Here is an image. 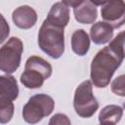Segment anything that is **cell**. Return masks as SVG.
<instances>
[{"mask_svg": "<svg viewBox=\"0 0 125 125\" xmlns=\"http://www.w3.org/2000/svg\"><path fill=\"white\" fill-rule=\"evenodd\" d=\"M90 35L95 44H105L112 39L113 27L105 21H98L91 26Z\"/></svg>", "mask_w": 125, "mask_h": 125, "instance_id": "8fae6325", "label": "cell"}, {"mask_svg": "<svg viewBox=\"0 0 125 125\" xmlns=\"http://www.w3.org/2000/svg\"><path fill=\"white\" fill-rule=\"evenodd\" d=\"M46 21L52 24L64 28L69 21V10L67 6L62 2L55 3L48 14Z\"/></svg>", "mask_w": 125, "mask_h": 125, "instance_id": "30bf717a", "label": "cell"}, {"mask_svg": "<svg viewBox=\"0 0 125 125\" xmlns=\"http://www.w3.org/2000/svg\"><path fill=\"white\" fill-rule=\"evenodd\" d=\"M12 20L18 27L21 29H28L36 23L37 14L31 7L23 5L20 6L13 12Z\"/></svg>", "mask_w": 125, "mask_h": 125, "instance_id": "ba28073f", "label": "cell"}, {"mask_svg": "<svg viewBox=\"0 0 125 125\" xmlns=\"http://www.w3.org/2000/svg\"><path fill=\"white\" fill-rule=\"evenodd\" d=\"M73 13L75 20L84 24L93 23L98 17L96 5H94L90 0H84L79 6L73 9Z\"/></svg>", "mask_w": 125, "mask_h": 125, "instance_id": "9c48e42d", "label": "cell"}, {"mask_svg": "<svg viewBox=\"0 0 125 125\" xmlns=\"http://www.w3.org/2000/svg\"><path fill=\"white\" fill-rule=\"evenodd\" d=\"M73 106L75 112L83 118L91 117L99 108V103L93 95L92 82L83 81L75 90Z\"/></svg>", "mask_w": 125, "mask_h": 125, "instance_id": "5b68a950", "label": "cell"}, {"mask_svg": "<svg viewBox=\"0 0 125 125\" xmlns=\"http://www.w3.org/2000/svg\"><path fill=\"white\" fill-rule=\"evenodd\" d=\"M55 107L54 100L46 94L32 96L22 108V117L27 123H37L52 113Z\"/></svg>", "mask_w": 125, "mask_h": 125, "instance_id": "277c9868", "label": "cell"}, {"mask_svg": "<svg viewBox=\"0 0 125 125\" xmlns=\"http://www.w3.org/2000/svg\"><path fill=\"white\" fill-rule=\"evenodd\" d=\"M118 36H119V38H120V40H121V43H122V45H123V47H124V50H125V31L120 32V33L118 34Z\"/></svg>", "mask_w": 125, "mask_h": 125, "instance_id": "ffe728a7", "label": "cell"}, {"mask_svg": "<svg viewBox=\"0 0 125 125\" xmlns=\"http://www.w3.org/2000/svg\"><path fill=\"white\" fill-rule=\"evenodd\" d=\"M123 114V109L116 104H108L104 106L100 114L99 121L102 124H116L120 121Z\"/></svg>", "mask_w": 125, "mask_h": 125, "instance_id": "5bb4252c", "label": "cell"}, {"mask_svg": "<svg viewBox=\"0 0 125 125\" xmlns=\"http://www.w3.org/2000/svg\"><path fill=\"white\" fill-rule=\"evenodd\" d=\"M38 45L40 49L53 59H59L64 51L63 27L43 21L38 32Z\"/></svg>", "mask_w": 125, "mask_h": 125, "instance_id": "7a4b0ae2", "label": "cell"}, {"mask_svg": "<svg viewBox=\"0 0 125 125\" xmlns=\"http://www.w3.org/2000/svg\"><path fill=\"white\" fill-rule=\"evenodd\" d=\"M23 45L18 37H11L0 50V68L7 74L15 72L21 63Z\"/></svg>", "mask_w": 125, "mask_h": 125, "instance_id": "8992f818", "label": "cell"}, {"mask_svg": "<svg viewBox=\"0 0 125 125\" xmlns=\"http://www.w3.org/2000/svg\"><path fill=\"white\" fill-rule=\"evenodd\" d=\"M13 114H14L13 101L0 98V122L2 124L9 122L13 117Z\"/></svg>", "mask_w": 125, "mask_h": 125, "instance_id": "9a60e30c", "label": "cell"}, {"mask_svg": "<svg viewBox=\"0 0 125 125\" xmlns=\"http://www.w3.org/2000/svg\"><path fill=\"white\" fill-rule=\"evenodd\" d=\"M111 91L117 96L125 97V74L117 76L111 83Z\"/></svg>", "mask_w": 125, "mask_h": 125, "instance_id": "2e32d148", "label": "cell"}, {"mask_svg": "<svg viewBox=\"0 0 125 125\" xmlns=\"http://www.w3.org/2000/svg\"><path fill=\"white\" fill-rule=\"evenodd\" d=\"M19 95V87L17 81L12 75L0 76V98L15 101Z\"/></svg>", "mask_w": 125, "mask_h": 125, "instance_id": "7c38bea8", "label": "cell"}, {"mask_svg": "<svg viewBox=\"0 0 125 125\" xmlns=\"http://www.w3.org/2000/svg\"><path fill=\"white\" fill-rule=\"evenodd\" d=\"M49 124L50 125H55V124H70V120L67 118V116L66 115H64V114H62V113H57V114H55L52 118H51V120L49 121Z\"/></svg>", "mask_w": 125, "mask_h": 125, "instance_id": "e0dca14e", "label": "cell"}, {"mask_svg": "<svg viewBox=\"0 0 125 125\" xmlns=\"http://www.w3.org/2000/svg\"><path fill=\"white\" fill-rule=\"evenodd\" d=\"M104 21L113 28H119L125 23V2L123 0H106L101 8Z\"/></svg>", "mask_w": 125, "mask_h": 125, "instance_id": "52a82bcc", "label": "cell"}, {"mask_svg": "<svg viewBox=\"0 0 125 125\" xmlns=\"http://www.w3.org/2000/svg\"><path fill=\"white\" fill-rule=\"evenodd\" d=\"M94 5L96 6H100V5H103L106 0H90Z\"/></svg>", "mask_w": 125, "mask_h": 125, "instance_id": "44dd1931", "label": "cell"}, {"mask_svg": "<svg viewBox=\"0 0 125 125\" xmlns=\"http://www.w3.org/2000/svg\"><path fill=\"white\" fill-rule=\"evenodd\" d=\"M83 1L84 0H62V3L65 4L67 7H73V8H75V7L79 6Z\"/></svg>", "mask_w": 125, "mask_h": 125, "instance_id": "ac0fdd59", "label": "cell"}, {"mask_svg": "<svg viewBox=\"0 0 125 125\" xmlns=\"http://www.w3.org/2000/svg\"><path fill=\"white\" fill-rule=\"evenodd\" d=\"M52 74V65L44 59L31 56L25 62L24 71L21 75V83L28 89L40 88Z\"/></svg>", "mask_w": 125, "mask_h": 125, "instance_id": "3957f363", "label": "cell"}, {"mask_svg": "<svg viewBox=\"0 0 125 125\" xmlns=\"http://www.w3.org/2000/svg\"><path fill=\"white\" fill-rule=\"evenodd\" d=\"M90 39L88 34L83 29H77L71 36L72 51L78 56H84L89 51Z\"/></svg>", "mask_w": 125, "mask_h": 125, "instance_id": "4fadbf2b", "label": "cell"}, {"mask_svg": "<svg viewBox=\"0 0 125 125\" xmlns=\"http://www.w3.org/2000/svg\"><path fill=\"white\" fill-rule=\"evenodd\" d=\"M125 58V50L117 35L108 46L97 53L91 63V80L94 86L104 88Z\"/></svg>", "mask_w": 125, "mask_h": 125, "instance_id": "6da1fadb", "label": "cell"}, {"mask_svg": "<svg viewBox=\"0 0 125 125\" xmlns=\"http://www.w3.org/2000/svg\"><path fill=\"white\" fill-rule=\"evenodd\" d=\"M123 106H124V108H125V103H124V104H123Z\"/></svg>", "mask_w": 125, "mask_h": 125, "instance_id": "7402d4cb", "label": "cell"}, {"mask_svg": "<svg viewBox=\"0 0 125 125\" xmlns=\"http://www.w3.org/2000/svg\"><path fill=\"white\" fill-rule=\"evenodd\" d=\"M2 18V31H3V34H2V38H1V42H3L4 40H5V37H6V35H8L9 34V26L6 24V21H5V19H4V17L2 16L1 17Z\"/></svg>", "mask_w": 125, "mask_h": 125, "instance_id": "d6986e66", "label": "cell"}]
</instances>
